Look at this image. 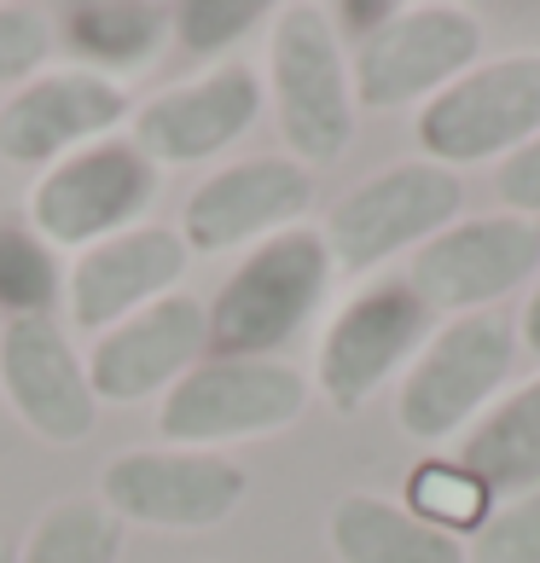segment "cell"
<instances>
[{"instance_id":"cell-15","label":"cell","mask_w":540,"mask_h":563,"mask_svg":"<svg viewBox=\"0 0 540 563\" xmlns=\"http://www.w3.org/2000/svg\"><path fill=\"white\" fill-rule=\"evenodd\" d=\"M262 117V76L251 65H216L198 81L152 93L129 122V140L140 145L157 169H186V163H210L227 145H239Z\"/></svg>"},{"instance_id":"cell-27","label":"cell","mask_w":540,"mask_h":563,"mask_svg":"<svg viewBox=\"0 0 540 563\" xmlns=\"http://www.w3.org/2000/svg\"><path fill=\"white\" fill-rule=\"evenodd\" d=\"M494 192H500L506 216H524V221H540V134L494 169Z\"/></svg>"},{"instance_id":"cell-5","label":"cell","mask_w":540,"mask_h":563,"mask_svg":"<svg viewBox=\"0 0 540 563\" xmlns=\"http://www.w3.org/2000/svg\"><path fill=\"white\" fill-rule=\"evenodd\" d=\"M465 186L453 169L425 157L389 163L372 180L349 186V192L331 203V216L320 227V239L331 250V262L349 267V274H372L401 250H425L436 233H448L460 221Z\"/></svg>"},{"instance_id":"cell-17","label":"cell","mask_w":540,"mask_h":563,"mask_svg":"<svg viewBox=\"0 0 540 563\" xmlns=\"http://www.w3.org/2000/svg\"><path fill=\"white\" fill-rule=\"evenodd\" d=\"M192 267L180 227L140 221L117 239H99L93 250H81L65 274V308L76 331H111L140 308H152L163 297H175L180 274Z\"/></svg>"},{"instance_id":"cell-12","label":"cell","mask_w":540,"mask_h":563,"mask_svg":"<svg viewBox=\"0 0 540 563\" xmlns=\"http://www.w3.org/2000/svg\"><path fill=\"white\" fill-rule=\"evenodd\" d=\"M134 117V99L122 81L93 70H41L35 81L7 93L0 106V157L18 169H53L88 145L111 140Z\"/></svg>"},{"instance_id":"cell-9","label":"cell","mask_w":540,"mask_h":563,"mask_svg":"<svg viewBox=\"0 0 540 563\" xmlns=\"http://www.w3.org/2000/svg\"><path fill=\"white\" fill-rule=\"evenodd\" d=\"M430 343V308L412 297L407 279H372L331 314L320 354H315V389L331 412H361L412 354Z\"/></svg>"},{"instance_id":"cell-20","label":"cell","mask_w":540,"mask_h":563,"mask_svg":"<svg viewBox=\"0 0 540 563\" xmlns=\"http://www.w3.org/2000/svg\"><path fill=\"white\" fill-rule=\"evenodd\" d=\"M460 465L483 483L494 499H517L540 488V372L529 384H517L511 395H500L483 419L471 424Z\"/></svg>"},{"instance_id":"cell-6","label":"cell","mask_w":540,"mask_h":563,"mask_svg":"<svg viewBox=\"0 0 540 563\" xmlns=\"http://www.w3.org/2000/svg\"><path fill=\"white\" fill-rule=\"evenodd\" d=\"M163 186V169L134 140H99L53 169H41L30 186V233L47 250H93L99 239H117L140 227Z\"/></svg>"},{"instance_id":"cell-25","label":"cell","mask_w":540,"mask_h":563,"mask_svg":"<svg viewBox=\"0 0 540 563\" xmlns=\"http://www.w3.org/2000/svg\"><path fill=\"white\" fill-rule=\"evenodd\" d=\"M465 540V563H540V488L500 499Z\"/></svg>"},{"instance_id":"cell-14","label":"cell","mask_w":540,"mask_h":563,"mask_svg":"<svg viewBox=\"0 0 540 563\" xmlns=\"http://www.w3.org/2000/svg\"><path fill=\"white\" fill-rule=\"evenodd\" d=\"M308 210H315V169H302L297 157H244L192 186L180 210V239L198 256L256 250L285 227H302Z\"/></svg>"},{"instance_id":"cell-21","label":"cell","mask_w":540,"mask_h":563,"mask_svg":"<svg viewBox=\"0 0 540 563\" xmlns=\"http://www.w3.org/2000/svg\"><path fill=\"white\" fill-rule=\"evenodd\" d=\"M18 563H122V523L99 499H58L35 517Z\"/></svg>"},{"instance_id":"cell-19","label":"cell","mask_w":540,"mask_h":563,"mask_svg":"<svg viewBox=\"0 0 540 563\" xmlns=\"http://www.w3.org/2000/svg\"><path fill=\"white\" fill-rule=\"evenodd\" d=\"M331 552L338 563H465V540L430 529L396 499L378 494H343L331 506Z\"/></svg>"},{"instance_id":"cell-3","label":"cell","mask_w":540,"mask_h":563,"mask_svg":"<svg viewBox=\"0 0 540 563\" xmlns=\"http://www.w3.org/2000/svg\"><path fill=\"white\" fill-rule=\"evenodd\" d=\"M511 354H517V325L500 308L460 314L442 331H430V343L412 354L407 378L396 389L401 435L430 448V442H448V435L471 430L500 401V384L511 378Z\"/></svg>"},{"instance_id":"cell-13","label":"cell","mask_w":540,"mask_h":563,"mask_svg":"<svg viewBox=\"0 0 540 563\" xmlns=\"http://www.w3.org/2000/svg\"><path fill=\"white\" fill-rule=\"evenodd\" d=\"M0 395L47 448H76L99 424L88 361L70 349L53 314H18L0 325Z\"/></svg>"},{"instance_id":"cell-4","label":"cell","mask_w":540,"mask_h":563,"mask_svg":"<svg viewBox=\"0 0 540 563\" xmlns=\"http://www.w3.org/2000/svg\"><path fill=\"white\" fill-rule=\"evenodd\" d=\"M483 65V18L471 7H389L378 30H366L349 58L361 111H401L430 106L465 70Z\"/></svg>"},{"instance_id":"cell-16","label":"cell","mask_w":540,"mask_h":563,"mask_svg":"<svg viewBox=\"0 0 540 563\" xmlns=\"http://www.w3.org/2000/svg\"><path fill=\"white\" fill-rule=\"evenodd\" d=\"M198 361H210V308L175 290V297L140 308L122 325L99 331L88 354V384L99 401L129 407V401L169 395Z\"/></svg>"},{"instance_id":"cell-7","label":"cell","mask_w":540,"mask_h":563,"mask_svg":"<svg viewBox=\"0 0 540 563\" xmlns=\"http://www.w3.org/2000/svg\"><path fill=\"white\" fill-rule=\"evenodd\" d=\"M308 412V378L290 361H198L157 401V435L169 448L216 453L221 442L290 430Z\"/></svg>"},{"instance_id":"cell-1","label":"cell","mask_w":540,"mask_h":563,"mask_svg":"<svg viewBox=\"0 0 540 563\" xmlns=\"http://www.w3.org/2000/svg\"><path fill=\"white\" fill-rule=\"evenodd\" d=\"M331 250L320 227H285L244 256L210 308V354L216 361H279V349L315 320L331 290Z\"/></svg>"},{"instance_id":"cell-10","label":"cell","mask_w":540,"mask_h":563,"mask_svg":"<svg viewBox=\"0 0 540 563\" xmlns=\"http://www.w3.org/2000/svg\"><path fill=\"white\" fill-rule=\"evenodd\" d=\"M251 476L227 453H198V448H129L99 471V506L117 523H145V529H216L227 523Z\"/></svg>"},{"instance_id":"cell-18","label":"cell","mask_w":540,"mask_h":563,"mask_svg":"<svg viewBox=\"0 0 540 563\" xmlns=\"http://www.w3.org/2000/svg\"><path fill=\"white\" fill-rule=\"evenodd\" d=\"M53 41L76 58V70L122 81L163 53L169 7H157V0H76V7L53 12Z\"/></svg>"},{"instance_id":"cell-26","label":"cell","mask_w":540,"mask_h":563,"mask_svg":"<svg viewBox=\"0 0 540 563\" xmlns=\"http://www.w3.org/2000/svg\"><path fill=\"white\" fill-rule=\"evenodd\" d=\"M53 58V18L41 7H0V88H24Z\"/></svg>"},{"instance_id":"cell-8","label":"cell","mask_w":540,"mask_h":563,"mask_svg":"<svg viewBox=\"0 0 540 563\" xmlns=\"http://www.w3.org/2000/svg\"><path fill=\"white\" fill-rule=\"evenodd\" d=\"M540 134V53H500L465 70L419 111V152L442 169L506 163Z\"/></svg>"},{"instance_id":"cell-24","label":"cell","mask_w":540,"mask_h":563,"mask_svg":"<svg viewBox=\"0 0 540 563\" xmlns=\"http://www.w3.org/2000/svg\"><path fill=\"white\" fill-rule=\"evenodd\" d=\"M256 24H267L262 0H180V7H169V35L198 58L239 47Z\"/></svg>"},{"instance_id":"cell-11","label":"cell","mask_w":540,"mask_h":563,"mask_svg":"<svg viewBox=\"0 0 540 563\" xmlns=\"http://www.w3.org/2000/svg\"><path fill=\"white\" fill-rule=\"evenodd\" d=\"M540 274V221L524 216H471L436 233L425 250H412L407 285L430 314H483L517 285Z\"/></svg>"},{"instance_id":"cell-23","label":"cell","mask_w":540,"mask_h":563,"mask_svg":"<svg viewBox=\"0 0 540 563\" xmlns=\"http://www.w3.org/2000/svg\"><path fill=\"white\" fill-rule=\"evenodd\" d=\"M58 290H65V279H58L53 250L41 244L30 227L0 221V314H7V320L47 314Z\"/></svg>"},{"instance_id":"cell-22","label":"cell","mask_w":540,"mask_h":563,"mask_svg":"<svg viewBox=\"0 0 540 563\" xmlns=\"http://www.w3.org/2000/svg\"><path fill=\"white\" fill-rule=\"evenodd\" d=\"M407 511L425 517V523L442 529V534H471L494 511V494L476 483L465 465H442V459H430V465H419V471H412V483H407Z\"/></svg>"},{"instance_id":"cell-2","label":"cell","mask_w":540,"mask_h":563,"mask_svg":"<svg viewBox=\"0 0 540 563\" xmlns=\"http://www.w3.org/2000/svg\"><path fill=\"white\" fill-rule=\"evenodd\" d=\"M267 99L302 169H326L355 140V81L326 7H285L267 30Z\"/></svg>"},{"instance_id":"cell-29","label":"cell","mask_w":540,"mask_h":563,"mask_svg":"<svg viewBox=\"0 0 540 563\" xmlns=\"http://www.w3.org/2000/svg\"><path fill=\"white\" fill-rule=\"evenodd\" d=\"M0 563H18V552L7 547V540H0Z\"/></svg>"},{"instance_id":"cell-28","label":"cell","mask_w":540,"mask_h":563,"mask_svg":"<svg viewBox=\"0 0 540 563\" xmlns=\"http://www.w3.org/2000/svg\"><path fill=\"white\" fill-rule=\"evenodd\" d=\"M517 343H529L540 354V274L529 279V297H524V314H517Z\"/></svg>"}]
</instances>
